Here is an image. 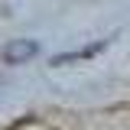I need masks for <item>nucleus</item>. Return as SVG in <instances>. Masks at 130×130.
<instances>
[{
    "mask_svg": "<svg viewBox=\"0 0 130 130\" xmlns=\"http://www.w3.org/2000/svg\"><path fill=\"white\" fill-rule=\"evenodd\" d=\"M36 52H39V46H36L32 39H10L0 55H3L7 65H20V62H26V59H32Z\"/></svg>",
    "mask_w": 130,
    "mask_h": 130,
    "instance_id": "1",
    "label": "nucleus"
},
{
    "mask_svg": "<svg viewBox=\"0 0 130 130\" xmlns=\"http://www.w3.org/2000/svg\"><path fill=\"white\" fill-rule=\"evenodd\" d=\"M104 49V42H94V46H85V49H75V52H62V55H55L52 65H65V62H78V59H91Z\"/></svg>",
    "mask_w": 130,
    "mask_h": 130,
    "instance_id": "2",
    "label": "nucleus"
}]
</instances>
